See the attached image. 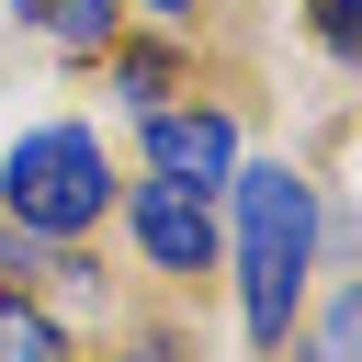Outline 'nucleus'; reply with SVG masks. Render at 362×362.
<instances>
[{"mask_svg":"<svg viewBox=\"0 0 362 362\" xmlns=\"http://www.w3.org/2000/svg\"><path fill=\"white\" fill-rule=\"evenodd\" d=\"M238 192V283H249V339L283 351L294 305H305V249H317V181L260 158V170H226Z\"/></svg>","mask_w":362,"mask_h":362,"instance_id":"f257e3e1","label":"nucleus"},{"mask_svg":"<svg viewBox=\"0 0 362 362\" xmlns=\"http://www.w3.org/2000/svg\"><path fill=\"white\" fill-rule=\"evenodd\" d=\"M102 204H113V158L90 124H34L0 158V215L23 238H79V226H102Z\"/></svg>","mask_w":362,"mask_h":362,"instance_id":"f03ea898","label":"nucleus"},{"mask_svg":"<svg viewBox=\"0 0 362 362\" xmlns=\"http://www.w3.org/2000/svg\"><path fill=\"white\" fill-rule=\"evenodd\" d=\"M147 170H158L170 192H215V181L238 170V124H226L215 102H158V113H147Z\"/></svg>","mask_w":362,"mask_h":362,"instance_id":"7ed1b4c3","label":"nucleus"},{"mask_svg":"<svg viewBox=\"0 0 362 362\" xmlns=\"http://www.w3.org/2000/svg\"><path fill=\"white\" fill-rule=\"evenodd\" d=\"M124 215H136V249H147V272H215V215H204V192L136 181V192H124Z\"/></svg>","mask_w":362,"mask_h":362,"instance_id":"20e7f679","label":"nucleus"},{"mask_svg":"<svg viewBox=\"0 0 362 362\" xmlns=\"http://www.w3.org/2000/svg\"><path fill=\"white\" fill-rule=\"evenodd\" d=\"M11 11H23L34 34H57L68 57H102V45H113V0H11Z\"/></svg>","mask_w":362,"mask_h":362,"instance_id":"39448f33","label":"nucleus"},{"mask_svg":"<svg viewBox=\"0 0 362 362\" xmlns=\"http://www.w3.org/2000/svg\"><path fill=\"white\" fill-rule=\"evenodd\" d=\"M0 362H68V328L23 294H0Z\"/></svg>","mask_w":362,"mask_h":362,"instance_id":"423d86ee","label":"nucleus"},{"mask_svg":"<svg viewBox=\"0 0 362 362\" xmlns=\"http://www.w3.org/2000/svg\"><path fill=\"white\" fill-rule=\"evenodd\" d=\"M124 102L158 113V102H170V57H124Z\"/></svg>","mask_w":362,"mask_h":362,"instance_id":"0eeeda50","label":"nucleus"},{"mask_svg":"<svg viewBox=\"0 0 362 362\" xmlns=\"http://www.w3.org/2000/svg\"><path fill=\"white\" fill-rule=\"evenodd\" d=\"M305 362H351V294H328V317H317V339H305Z\"/></svg>","mask_w":362,"mask_h":362,"instance_id":"6e6552de","label":"nucleus"},{"mask_svg":"<svg viewBox=\"0 0 362 362\" xmlns=\"http://www.w3.org/2000/svg\"><path fill=\"white\" fill-rule=\"evenodd\" d=\"M317 45H328V57H351V0H317Z\"/></svg>","mask_w":362,"mask_h":362,"instance_id":"1a4fd4ad","label":"nucleus"},{"mask_svg":"<svg viewBox=\"0 0 362 362\" xmlns=\"http://www.w3.org/2000/svg\"><path fill=\"white\" fill-rule=\"evenodd\" d=\"M147 11H158V23H192V11H204V0H147Z\"/></svg>","mask_w":362,"mask_h":362,"instance_id":"9d476101","label":"nucleus"},{"mask_svg":"<svg viewBox=\"0 0 362 362\" xmlns=\"http://www.w3.org/2000/svg\"><path fill=\"white\" fill-rule=\"evenodd\" d=\"M124 362H158V351H124Z\"/></svg>","mask_w":362,"mask_h":362,"instance_id":"9b49d317","label":"nucleus"}]
</instances>
